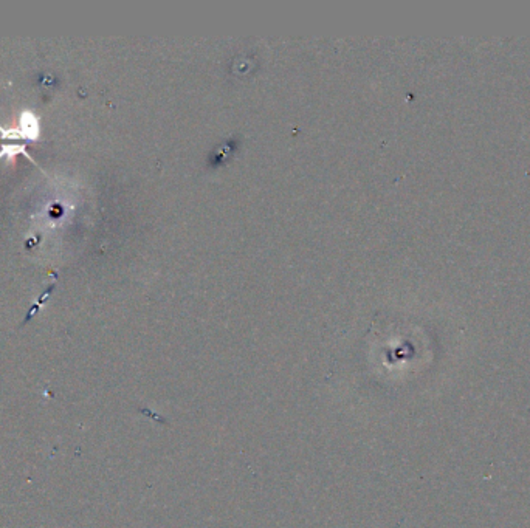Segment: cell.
Here are the masks:
<instances>
[{
    "label": "cell",
    "mask_w": 530,
    "mask_h": 528,
    "mask_svg": "<svg viewBox=\"0 0 530 528\" xmlns=\"http://www.w3.org/2000/svg\"><path fill=\"white\" fill-rule=\"evenodd\" d=\"M0 138H30V140H38L39 138V118L33 115L28 110H25L21 116V126L18 129L5 131L0 127Z\"/></svg>",
    "instance_id": "cell-1"
},
{
    "label": "cell",
    "mask_w": 530,
    "mask_h": 528,
    "mask_svg": "<svg viewBox=\"0 0 530 528\" xmlns=\"http://www.w3.org/2000/svg\"><path fill=\"white\" fill-rule=\"evenodd\" d=\"M16 153H23L25 157H27L31 163H35V161L31 160V157L27 153V150H25V146H14V144H11V146H4L2 150H0V160H2L4 157H14Z\"/></svg>",
    "instance_id": "cell-2"
}]
</instances>
